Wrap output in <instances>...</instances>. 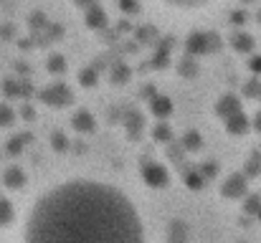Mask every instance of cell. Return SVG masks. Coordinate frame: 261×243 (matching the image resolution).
<instances>
[{"label": "cell", "mask_w": 261, "mask_h": 243, "mask_svg": "<svg viewBox=\"0 0 261 243\" xmlns=\"http://www.w3.org/2000/svg\"><path fill=\"white\" fill-rule=\"evenodd\" d=\"M140 210L114 185L66 180L43 193L28 210V241H140Z\"/></svg>", "instance_id": "1"}, {"label": "cell", "mask_w": 261, "mask_h": 243, "mask_svg": "<svg viewBox=\"0 0 261 243\" xmlns=\"http://www.w3.org/2000/svg\"><path fill=\"white\" fill-rule=\"evenodd\" d=\"M142 180H145V185H150L155 190H163V187L170 185V172L158 162H145L142 165Z\"/></svg>", "instance_id": "2"}, {"label": "cell", "mask_w": 261, "mask_h": 243, "mask_svg": "<svg viewBox=\"0 0 261 243\" xmlns=\"http://www.w3.org/2000/svg\"><path fill=\"white\" fill-rule=\"evenodd\" d=\"M41 101L48 104V106H69L71 104V89L64 86L61 81L59 84H51L48 89L41 91Z\"/></svg>", "instance_id": "3"}, {"label": "cell", "mask_w": 261, "mask_h": 243, "mask_svg": "<svg viewBox=\"0 0 261 243\" xmlns=\"http://www.w3.org/2000/svg\"><path fill=\"white\" fill-rule=\"evenodd\" d=\"M221 193H223V198H228V200L246 198V177H244V175H231V177L223 182Z\"/></svg>", "instance_id": "4"}, {"label": "cell", "mask_w": 261, "mask_h": 243, "mask_svg": "<svg viewBox=\"0 0 261 243\" xmlns=\"http://www.w3.org/2000/svg\"><path fill=\"white\" fill-rule=\"evenodd\" d=\"M185 51L190 56H205L211 51V36L208 33H193L185 43Z\"/></svg>", "instance_id": "5"}, {"label": "cell", "mask_w": 261, "mask_h": 243, "mask_svg": "<svg viewBox=\"0 0 261 243\" xmlns=\"http://www.w3.org/2000/svg\"><path fill=\"white\" fill-rule=\"evenodd\" d=\"M236 112H241V101H239L236 94H226V96H221V99L216 101V114H218L221 119H228V117L236 114Z\"/></svg>", "instance_id": "6"}, {"label": "cell", "mask_w": 261, "mask_h": 243, "mask_svg": "<svg viewBox=\"0 0 261 243\" xmlns=\"http://www.w3.org/2000/svg\"><path fill=\"white\" fill-rule=\"evenodd\" d=\"M226 129H228V134H246L251 129V119L244 112H236L226 119Z\"/></svg>", "instance_id": "7"}, {"label": "cell", "mask_w": 261, "mask_h": 243, "mask_svg": "<svg viewBox=\"0 0 261 243\" xmlns=\"http://www.w3.org/2000/svg\"><path fill=\"white\" fill-rule=\"evenodd\" d=\"M71 127L76 129V132H94V127H96V122H94V117H91V112L87 109H76L74 112V117H71Z\"/></svg>", "instance_id": "8"}, {"label": "cell", "mask_w": 261, "mask_h": 243, "mask_svg": "<svg viewBox=\"0 0 261 243\" xmlns=\"http://www.w3.org/2000/svg\"><path fill=\"white\" fill-rule=\"evenodd\" d=\"M254 46H256V41H254V36L246 33V31H239V33L231 36V48L239 51V53H251Z\"/></svg>", "instance_id": "9"}, {"label": "cell", "mask_w": 261, "mask_h": 243, "mask_svg": "<svg viewBox=\"0 0 261 243\" xmlns=\"http://www.w3.org/2000/svg\"><path fill=\"white\" fill-rule=\"evenodd\" d=\"M150 112H152V117H158V119L163 122V119H168V117L173 114V101H170L168 96H152Z\"/></svg>", "instance_id": "10"}, {"label": "cell", "mask_w": 261, "mask_h": 243, "mask_svg": "<svg viewBox=\"0 0 261 243\" xmlns=\"http://www.w3.org/2000/svg\"><path fill=\"white\" fill-rule=\"evenodd\" d=\"M3 185L5 187H10V190H20L23 185H25V172L20 170V167H8L5 172H3Z\"/></svg>", "instance_id": "11"}, {"label": "cell", "mask_w": 261, "mask_h": 243, "mask_svg": "<svg viewBox=\"0 0 261 243\" xmlns=\"http://www.w3.org/2000/svg\"><path fill=\"white\" fill-rule=\"evenodd\" d=\"M87 25L89 28H104L107 25V13L96 5H91L87 10Z\"/></svg>", "instance_id": "12"}, {"label": "cell", "mask_w": 261, "mask_h": 243, "mask_svg": "<svg viewBox=\"0 0 261 243\" xmlns=\"http://www.w3.org/2000/svg\"><path fill=\"white\" fill-rule=\"evenodd\" d=\"M15 218V210H13V203L8 198H0V228H8Z\"/></svg>", "instance_id": "13"}, {"label": "cell", "mask_w": 261, "mask_h": 243, "mask_svg": "<svg viewBox=\"0 0 261 243\" xmlns=\"http://www.w3.org/2000/svg\"><path fill=\"white\" fill-rule=\"evenodd\" d=\"M182 147H185L188 152L200 150V147H203V137H200V132H185V134H182Z\"/></svg>", "instance_id": "14"}, {"label": "cell", "mask_w": 261, "mask_h": 243, "mask_svg": "<svg viewBox=\"0 0 261 243\" xmlns=\"http://www.w3.org/2000/svg\"><path fill=\"white\" fill-rule=\"evenodd\" d=\"M185 185H188L190 190H200V187L205 185L203 172H195V170H193V172H188V175H185Z\"/></svg>", "instance_id": "15"}, {"label": "cell", "mask_w": 261, "mask_h": 243, "mask_svg": "<svg viewBox=\"0 0 261 243\" xmlns=\"http://www.w3.org/2000/svg\"><path fill=\"white\" fill-rule=\"evenodd\" d=\"M165 5H173V8H200V5H208L211 0H160Z\"/></svg>", "instance_id": "16"}, {"label": "cell", "mask_w": 261, "mask_h": 243, "mask_svg": "<svg viewBox=\"0 0 261 243\" xmlns=\"http://www.w3.org/2000/svg\"><path fill=\"white\" fill-rule=\"evenodd\" d=\"M64 71H66V61H64V56H59V53L51 56V59H48V74H59V76H61Z\"/></svg>", "instance_id": "17"}, {"label": "cell", "mask_w": 261, "mask_h": 243, "mask_svg": "<svg viewBox=\"0 0 261 243\" xmlns=\"http://www.w3.org/2000/svg\"><path fill=\"white\" fill-rule=\"evenodd\" d=\"M152 137H155L158 142H170V140H173V132H170V127H168V124H163V122H160V124L152 129Z\"/></svg>", "instance_id": "18"}, {"label": "cell", "mask_w": 261, "mask_h": 243, "mask_svg": "<svg viewBox=\"0 0 261 243\" xmlns=\"http://www.w3.org/2000/svg\"><path fill=\"white\" fill-rule=\"evenodd\" d=\"M51 147H54V150H59V152H64V150L69 147L66 134H64V132H54V134H51Z\"/></svg>", "instance_id": "19"}, {"label": "cell", "mask_w": 261, "mask_h": 243, "mask_svg": "<svg viewBox=\"0 0 261 243\" xmlns=\"http://www.w3.org/2000/svg\"><path fill=\"white\" fill-rule=\"evenodd\" d=\"M13 119H15V112L8 104H0V127H10Z\"/></svg>", "instance_id": "20"}, {"label": "cell", "mask_w": 261, "mask_h": 243, "mask_svg": "<svg viewBox=\"0 0 261 243\" xmlns=\"http://www.w3.org/2000/svg\"><path fill=\"white\" fill-rule=\"evenodd\" d=\"M261 208V200L259 198H254V195H249L246 198V213H251V215H256V210Z\"/></svg>", "instance_id": "21"}, {"label": "cell", "mask_w": 261, "mask_h": 243, "mask_svg": "<svg viewBox=\"0 0 261 243\" xmlns=\"http://www.w3.org/2000/svg\"><path fill=\"white\" fill-rule=\"evenodd\" d=\"M82 84H84V86H91V84H96V71H94V69L84 71V74H82Z\"/></svg>", "instance_id": "22"}, {"label": "cell", "mask_w": 261, "mask_h": 243, "mask_svg": "<svg viewBox=\"0 0 261 243\" xmlns=\"http://www.w3.org/2000/svg\"><path fill=\"white\" fill-rule=\"evenodd\" d=\"M249 69H251V74H261V56H251L249 59Z\"/></svg>", "instance_id": "23"}, {"label": "cell", "mask_w": 261, "mask_h": 243, "mask_svg": "<svg viewBox=\"0 0 261 243\" xmlns=\"http://www.w3.org/2000/svg\"><path fill=\"white\" fill-rule=\"evenodd\" d=\"M23 142H25L23 137H13V142H10L8 150H10V152H20V150H23Z\"/></svg>", "instance_id": "24"}, {"label": "cell", "mask_w": 261, "mask_h": 243, "mask_svg": "<svg viewBox=\"0 0 261 243\" xmlns=\"http://www.w3.org/2000/svg\"><path fill=\"white\" fill-rule=\"evenodd\" d=\"M244 20H246V13H244V10H236V13H233V18H231V23H233V25H244Z\"/></svg>", "instance_id": "25"}, {"label": "cell", "mask_w": 261, "mask_h": 243, "mask_svg": "<svg viewBox=\"0 0 261 243\" xmlns=\"http://www.w3.org/2000/svg\"><path fill=\"white\" fill-rule=\"evenodd\" d=\"M119 5H122L124 10H140V5H137V0H119Z\"/></svg>", "instance_id": "26"}, {"label": "cell", "mask_w": 261, "mask_h": 243, "mask_svg": "<svg viewBox=\"0 0 261 243\" xmlns=\"http://www.w3.org/2000/svg\"><path fill=\"white\" fill-rule=\"evenodd\" d=\"M254 124H256V129H261V114L256 117V122H254Z\"/></svg>", "instance_id": "27"}, {"label": "cell", "mask_w": 261, "mask_h": 243, "mask_svg": "<svg viewBox=\"0 0 261 243\" xmlns=\"http://www.w3.org/2000/svg\"><path fill=\"white\" fill-rule=\"evenodd\" d=\"M256 218H259V223H261V208H259V210H256Z\"/></svg>", "instance_id": "28"}]
</instances>
